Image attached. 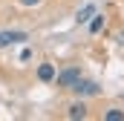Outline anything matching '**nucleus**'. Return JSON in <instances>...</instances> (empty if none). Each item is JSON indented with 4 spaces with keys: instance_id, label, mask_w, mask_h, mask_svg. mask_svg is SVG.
Wrapping results in <instances>:
<instances>
[{
    "instance_id": "f257e3e1",
    "label": "nucleus",
    "mask_w": 124,
    "mask_h": 121,
    "mask_svg": "<svg viewBox=\"0 0 124 121\" xmlns=\"http://www.w3.org/2000/svg\"><path fill=\"white\" fill-rule=\"evenodd\" d=\"M55 81H58V87L72 90V84H78V81H81V69H63L61 75H55Z\"/></svg>"
},
{
    "instance_id": "f03ea898",
    "label": "nucleus",
    "mask_w": 124,
    "mask_h": 121,
    "mask_svg": "<svg viewBox=\"0 0 124 121\" xmlns=\"http://www.w3.org/2000/svg\"><path fill=\"white\" fill-rule=\"evenodd\" d=\"M20 40H29V35L26 32H0V46H12Z\"/></svg>"
},
{
    "instance_id": "7ed1b4c3",
    "label": "nucleus",
    "mask_w": 124,
    "mask_h": 121,
    "mask_svg": "<svg viewBox=\"0 0 124 121\" xmlns=\"http://www.w3.org/2000/svg\"><path fill=\"white\" fill-rule=\"evenodd\" d=\"M55 75H58V72H55V66H52V63H40V66H38V78H40L43 84L55 81Z\"/></svg>"
},
{
    "instance_id": "20e7f679",
    "label": "nucleus",
    "mask_w": 124,
    "mask_h": 121,
    "mask_svg": "<svg viewBox=\"0 0 124 121\" xmlns=\"http://www.w3.org/2000/svg\"><path fill=\"white\" fill-rule=\"evenodd\" d=\"M72 90L78 92V95H98V87H95V84H87V81H78V84H72Z\"/></svg>"
},
{
    "instance_id": "39448f33",
    "label": "nucleus",
    "mask_w": 124,
    "mask_h": 121,
    "mask_svg": "<svg viewBox=\"0 0 124 121\" xmlns=\"http://www.w3.org/2000/svg\"><path fill=\"white\" fill-rule=\"evenodd\" d=\"M93 15H95V3H87V6L78 12V17H75V20H78V23H84V20H90Z\"/></svg>"
},
{
    "instance_id": "423d86ee",
    "label": "nucleus",
    "mask_w": 124,
    "mask_h": 121,
    "mask_svg": "<svg viewBox=\"0 0 124 121\" xmlns=\"http://www.w3.org/2000/svg\"><path fill=\"white\" fill-rule=\"evenodd\" d=\"M69 118H87V107L84 104H72L69 107Z\"/></svg>"
},
{
    "instance_id": "0eeeda50",
    "label": "nucleus",
    "mask_w": 124,
    "mask_h": 121,
    "mask_svg": "<svg viewBox=\"0 0 124 121\" xmlns=\"http://www.w3.org/2000/svg\"><path fill=\"white\" fill-rule=\"evenodd\" d=\"M101 26H104V17H101V15H93V23H90V32H101Z\"/></svg>"
},
{
    "instance_id": "6e6552de",
    "label": "nucleus",
    "mask_w": 124,
    "mask_h": 121,
    "mask_svg": "<svg viewBox=\"0 0 124 121\" xmlns=\"http://www.w3.org/2000/svg\"><path fill=\"white\" fill-rule=\"evenodd\" d=\"M104 118H107V121H121V118H124V113H121V110H110Z\"/></svg>"
},
{
    "instance_id": "1a4fd4ad",
    "label": "nucleus",
    "mask_w": 124,
    "mask_h": 121,
    "mask_svg": "<svg viewBox=\"0 0 124 121\" xmlns=\"http://www.w3.org/2000/svg\"><path fill=\"white\" fill-rule=\"evenodd\" d=\"M40 0H20V6H38Z\"/></svg>"
},
{
    "instance_id": "9d476101",
    "label": "nucleus",
    "mask_w": 124,
    "mask_h": 121,
    "mask_svg": "<svg viewBox=\"0 0 124 121\" xmlns=\"http://www.w3.org/2000/svg\"><path fill=\"white\" fill-rule=\"evenodd\" d=\"M121 43H124V32H121Z\"/></svg>"
}]
</instances>
